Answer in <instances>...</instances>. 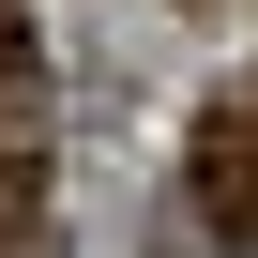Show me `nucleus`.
I'll use <instances>...</instances> for the list:
<instances>
[{"instance_id": "nucleus-1", "label": "nucleus", "mask_w": 258, "mask_h": 258, "mask_svg": "<svg viewBox=\"0 0 258 258\" xmlns=\"http://www.w3.org/2000/svg\"><path fill=\"white\" fill-rule=\"evenodd\" d=\"M182 182H198V228H213V243H258V91H228V106L198 121Z\"/></svg>"}, {"instance_id": "nucleus-2", "label": "nucleus", "mask_w": 258, "mask_h": 258, "mask_svg": "<svg viewBox=\"0 0 258 258\" xmlns=\"http://www.w3.org/2000/svg\"><path fill=\"white\" fill-rule=\"evenodd\" d=\"M0 243H31V152H0Z\"/></svg>"}, {"instance_id": "nucleus-3", "label": "nucleus", "mask_w": 258, "mask_h": 258, "mask_svg": "<svg viewBox=\"0 0 258 258\" xmlns=\"http://www.w3.org/2000/svg\"><path fill=\"white\" fill-rule=\"evenodd\" d=\"M0 76H16V16H0Z\"/></svg>"}]
</instances>
